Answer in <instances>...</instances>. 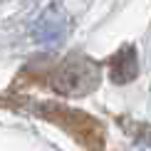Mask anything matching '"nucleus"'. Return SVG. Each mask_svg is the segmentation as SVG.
Segmentation results:
<instances>
[{"label": "nucleus", "mask_w": 151, "mask_h": 151, "mask_svg": "<svg viewBox=\"0 0 151 151\" xmlns=\"http://www.w3.org/2000/svg\"><path fill=\"white\" fill-rule=\"evenodd\" d=\"M42 111H45V116L50 122H55L57 127H62L84 149H89V151H102L104 149V129L89 114H84L79 109L62 106V104H45Z\"/></svg>", "instance_id": "1"}, {"label": "nucleus", "mask_w": 151, "mask_h": 151, "mask_svg": "<svg viewBox=\"0 0 151 151\" xmlns=\"http://www.w3.org/2000/svg\"><path fill=\"white\" fill-rule=\"evenodd\" d=\"M99 84V67L87 57H70L55 70L52 89L65 97H84Z\"/></svg>", "instance_id": "2"}, {"label": "nucleus", "mask_w": 151, "mask_h": 151, "mask_svg": "<svg viewBox=\"0 0 151 151\" xmlns=\"http://www.w3.org/2000/svg\"><path fill=\"white\" fill-rule=\"evenodd\" d=\"M136 50L134 47H122L109 62V77L116 84H127L136 77Z\"/></svg>", "instance_id": "3"}]
</instances>
